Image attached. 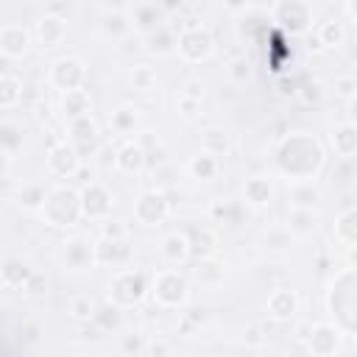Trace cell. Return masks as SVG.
Returning a JSON list of instances; mask_svg holds the SVG:
<instances>
[{"mask_svg": "<svg viewBox=\"0 0 357 357\" xmlns=\"http://www.w3.org/2000/svg\"><path fill=\"white\" fill-rule=\"evenodd\" d=\"M103 6H106V11H126L128 0H103Z\"/></svg>", "mask_w": 357, "mask_h": 357, "instance_id": "obj_58", "label": "cell"}, {"mask_svg": "<svg viewBox=\"0 0 357 357\" xmlns=\"http://www.w3.org/2000/svg\"><path fill=\"white\" fill-rule=\"evenodd\" d=\"M22 293H25L28 298H39V296H45V293H47V276H45L42 271H33L31 279L22 284Z\"/></svg>", "mask_w": 357, "mask_h": 357, "instance_id": "obj_49", "label": "cell"}, {"mask_svg": "<svg viewBox=\"0 0 357 357\" xmlns=\"http://www.w3.org/2000/svg\"><path fill=\"white\" fill-rule=\"evenodd\" d=\"M332 234H335V240H337L340 245L357 248V204H354V206H346V209L335 218Z\"/></svg>", "mask_w": 357, "mask_h": 357, "instance_id": "obj_32", "label": "cell"}, {"mask_svg": "<svg viewBox=\"0 0 357 357\" xmlns=\"http://www.w3.org/2000/svg\"><path fill=\"white\" fill-rule=\"evenodd\" d=\"M318 209H304V206H290L287 218H284V226L293 231L296 240H307L318 231Z\"/></svg>", "mask_w": 357, "mask_h": 357, "instance_id": "obj_24", "label": "cell"}, {"mask_svg": "<svg viewBox=\"0 0 357 357\" xmlns=\"http://www.w3.org/2000/svg\"><path fill=\"white\" fill-rule=\"evenodd\" d=\"M204 92H206L204 78L190 75V78H184V81H181V92H178V95H187V98H192V100H204Z\"/></svg>", "mask_w": 357, "mask_h": 357, "instance_id": "obj_50", "label": "cell"}, {"mask_svg": "<svg viewBox=\"0 0 357 357\" xmlns=\"http://www.w3.org/2000/svg\"><path fill=\"white\" fill-rule=\"evenodd\" d=\"M304 349L318 357H332V354L343 351V329L335 324H312V332H310V340Z\"/></svg>", "mask_w": 357, "mask_h": 357, "instance_id": "obj_16", "label": "cell"}, {"mask_svg": "<svg viewBox=\"0 0 357 357\" xmlns=\"http://www.w3.org/2000/svg\"><path fill=\"white\" fill-rule=\"evenodd\" d=\"M67 39V20L61 14H45L33 22V42L42 50H53Z\"/></svg>", "mask_w": 357, "mask_h": 357, "instance_id": "obj_18", "label": "cell"}, {"mask_svg": "<svg viewBox=\"0 0 357 357\" xmlns=\"http://www.w3.org/2000/svg\"><path fill=\"white\" fill-rule=\"evenodd\" d=\"M346 262L349 268H357V248H346Z\"/></svg>", "mask_w": 357, "mask_h": 357, "instance_id": "obj_62", "label": "cell"}, {"mask_svg": "<svg viewBox=\"0 0 357 357\" xmlns=\"http://www.w3.org/2000/svg\"><path fill=\"white\" fill-rule=\"evenodd\" d=\"M176 53L184 64H204L215 53V36L206 25L187 22L176 36Z\"/></svg>", "mask_w": 357, "mask_h": 357, "instance_id": "obj_5", "label": "cell"}, {"mask_svg": "<svg viewBox=\"0 0 357 357\" xmlns=\"http://www.w3.org/2000/svg\"><path fill=\"white\" fill-rule=\"evenodd\" d=\"M310 332H312V324H301L293 337H296V340H310Z\"/></svg>", "mask_w": 357, "mask_h": 357, "instance_id": "obj_59", "label": "cell"}, {"mask_svg": "<svg viewBox=\"0 0 357 357\" xmlns=\"http://www.w3.org/2000/svg\"><path fill=\"white\" fill-rule=\"evenodd\" d=\"M81 159H84L81 151L70 139H56L45 153V170H47V176L67 181L81 173Z\"/></svg>", "mask_w": 357, "mask_h": 357, "instance_id": "obj_8", "label": "cell"}, {"mask_svg": "<svg viewBox=\"0 0 357 357\" xmlns=\"http://www.w3.org/2000/svg\"><path fill=\"white\" fill-rule=\"evenodd\" d=\"M332 92L337 95V98H343V100H349L354 92H357V75H351V73H340V75H335L332 78Z\"/></svg>", "mask_w": 357, "mask_h": 357, "instance_id": "obj_47", "label": "cell"}, {"mask_svg": "<svg viewBox=\"0 0 357 357\" xmlns=\"http://www.w3.org/2000/svg\"><path fill=\"white\" fill-rule=\"evenodd\" d=\"M137 126H139V112H137V106H117L112 114H109V131L114 134V137H131L134 131H137Z\"/></svg>", "mask_w": 357, "mask_h": 357, "instance_id": "obj_35", "label": "cell"}, {"mask_svg": "<svg viewBox=\"0 0 357 357\" xmlns=\"http://www.w3.org/2000/svg\"><path fill=\"white\" fill-rule=\"evenodd\" d=\"M59 265L70 273H84L98 268L95 262V243L84 234H73L59 245Z\"/></svg>", "mask_w": 357, "mask_h": 357, "instance_id": "obj_9", "label": "cell"}, {"mask_svg": "<svg viewBox=\"0 0 357 357\" xmlns=\"http://www.w3.org/2000/svg\"><path fill=\"white\" fill-rule=\"evenodd\" d=\"M134 25L137 28H153L156 25V6L153 3H139L134 6Z\"/></svg>", "mask_w": 357, "mask_h": 357, "instance_id": "obj_48", "label": "cell"}, {"mask_svg": "<svg viewBox=\"0 0 357 357\" xmlns=\"http://www.w3.org/2000/svg\"><path fill=\"white\" fill-rule=\"evenodd\" d=\"M259 248L265 254H290L296 248V237H293V231L284 223H279V226H271L259 237Z\"/></svg>", "mask_w": 357, "mask_h": 357, "instance_id": "obj_30", "label": "cell"}, {"mask_svg": "<svg viewBox=\"0 0 357 357\" xmlns=\"http://www.w3.org/2000/svg\"><path fill=\"white\" fill-rule=\"evenodd\" d=\"M45 81L56 92H73L86 86V64L78 56H59L47 64Z\"/></svg>", "mask_w": 357, "mask_h": 357, "instance_id": "obj_7", "label": "cell"}, {"mask_svg": "<svg viewBox=\"0 0 357 357\" xmlns=\"http://www.w3.org/2000/svg\"><path fill=\"white\" fill-rule=\"evenodd\" d=\"M33 28H25L20 22H6L0 28V56L6 61H17L25 59L33 47Z\"/></svg>", "mask_w": 357, "mask_h": 357, "instance_id": "obj_12", "label": "cell"}, {"mask_svg": "<svg viewBox=\"0 0 357 357\" xmlns=\"http://www.w3.org/2000/svg\"><path fill=\"white\" fill-rule=\"evenodd\" d=\"M134 220L145 229H159L165 226V220L173 215V206L167 201V190L162 187H151V190H142L134 201V209H131Z\"/></svg>", "mask_w": 357, "mask_h": 357, "instance_id": "obj_6", "label": "cell"}, {"mask_svg": "<svg viewBox=\"0 0 357 357\" xmlns=\"http://www.w3.org/2000/svg\"><path fill=\"white\" fill-rule=\"evenodd\" d=\"M134 31H137V25H134V17L128 11H106L100 17V33L112 42H123Z\"/></svg>", "mask_w": 357, "mask_h": 357, "instance_id": "obj_23", "label": "cell"}, {"mask_svg": "<svg viewBox=\"0 0 357 357\" xmlns=\"http://www.w3.org/2000/svg\"><path fill=\"white\" fill-rule=\"evenodd\" d=\"M39 218L50 229H73L78 220H84L81 212V187L70 181H59L47 187L45 206L39 209Z\"/></svg>", "mask_w": 357, "mask_h": 357, "instance_id": "obj_2", "label": "cell"}, {"mask_svg": "<svg viewBox=\"0 0 357 357\" xmlns=\"http://www.w3.org/2000/svg\"><path fill=\"white\" fill-rule=\"evenodd\" d=\"M206 215H209V223H215V226H237L240 215H243V206H240V201H231V198L220 201L218 198V201L209 204Z\"/></svg>", "mask_w": 357, "mask_h": 357, "instance_id": "obj_36", "label": "cell"}, {"mask_svg": "<svg viewBox=\"0 0 357 357\" xmlns=\"http://www.w3.org/2000/svg\"><path fill=\"white\" fill-rule=\"evenodd\" d=\"M67 139L81 151V156L95 153L100 145V126L95 123L92 114H84V117L67 123Z\"/></svg>", "mask_w": 357, "mask_h": 357, "instance_id": "obj_17", "label": "cell"}, {"mask_svg": "<svg viewBox=\"0 0 357 357\" xmlns=\"http://www.w3.org/2000/svg\"><path fill=\"white\" fill-rule=\"evenodd\" d=\"M243 340H245V346H262L265 335H262V329H259V326H248V329H245V335H243Z\"/></svg>", "mask_w": 357, "mask_h": 357, "instance_id": "obj_53", "label": "cell"}, {"mask_svg": "<svg viewBox=\"0 0 357 357\" xmlns=\"http://www.w3.org/2000/svg\"><path fill=\"white\" fill-rule=\"evenodd\" d=\"M240 192H243V201L248 204V206H254V209H265V206H271V201H273V181L268 178V176H248L245 181H243V187H240Z\"/></svg>", "mask_w": 357, "mask_h": 357, "instance_id": "obj_22", "label": "cell"}, {"mask_svg": "<svg viewBox=\"0 0 357 357\" xmlns=\"http://www.w3.org/2000/svg\"><path fill=\"white\" fill-rule=\"evenodd\" d=\"M296 98H298V103L301 106H321L324 100H326V86L321 84V81H304V84H298V89H296Z\"/></svg>", "mask_w": 357, "mask_h": 357, "instance_id": "obj_43", "label": "cell"}, {"mask_svg": "<svg viewBox=\"0 0 357 357\" xmlns=\"http://www.w3.org/2000/svg\"><path fill=\"white\" fill-rule=\"evenodd\" d=\"M304 36H307V50H310V53H324V50H326V47L321 45V39H318L315 31H312V33H304Z\"/></svg>", "mask_w": 357, "mask_h": 357, "instance_id": "obj_55", "label": "cell"}, {"mask_svg": "<svg viewBox=\"0 0 357 357\" xmlns=\"http://www.w3.org/2000/svg\"><path fill=\"white\" fill-rule=\"evenodd\" d=\"M326 142L335 151V156H340V159H357V126L354 123L343 120V123L332 126Z\"/></svg>", "mask_w": 357, "mask_h": 357, "instance_id": "obj_21", "label": "cell"}, {"mask_svg": "<svg viewBox=\"0 0 357 357\" xmlns=\"http://www.w3.org/2000/svg\"><path fill=\"white\" fill-rule=\"evenodd\" d=\"M145 50L156 53V56H165V53L176 50V36L167 28H151L148 36H145Z\"/></svg>", "mask_w": 357, "mask_h": 357, "instance_id": "obj_40", "label": "cell"}, {"mask_svg": "<svg viewBox=\"0 0 357 357\" xmlns=\"http://www.w3.org/2000/svg\"><path fill=\"white\" fill-rule=\"evenodd\" d=\"M271 14H273V22H276L284 33H290V36L310 33L312 11H310L307 0H276Z\"/></svg>", "mask_w": 357, "mask_h": 357, "instance_id": "obj_10", "label": "cell"}, {"mask_svg": "<svg viewBox=\"0 0 357 357\" xmlns=\"http://www.w3.org/2000/svg\"><path fill=\"white\" fill-rule=\"evenodd\" d=\"M159 259L173 268H181L192 259V245H190L187 229H173L159 240Z\"/></svg>", "mask_w": 357, "mask_h": 357, "instance_id": "obj_15", "label": "cell"}, {"mask_svg": "<svg viewBox=\"0 0 357 357\" xmlns=\"http://www.w3.org/2000/svg\"><path fill=\"white\" fill-rule=\"evenodd\" d=\"M190 245H192V257H215L220 251V237L212 226H190Z\"/></svg>", "mask_w": 357, "mask_h": 357, "instance_id": "obj_29", "label": "cell"}, {"mask_svg": "<svg viewBox=\"0 0 357 357\" xmlns=\"http://www.w3.org/2000/svg\"><path fill=\"white\" fill-rule=\"evenodd\" d=\"M198 145H201V151H206L218 159H226L231 153V134L223 126H206L198 134Z\"/></svg>", "mask_w": 357, "mask_h": 357, "instance_id": "obj_25", "label": "cell"}, {"mask_svg": "<svg viewBox=\"0 0 357 357\" xmlns=\"http://www.w3.org/2000/svg\"><path fill=\"white\" fill-rule=\"evenodd\" d=\"M346 120L357 126V92H354V95L346 100Z\"/></svg>", "mask_w": 357, "mask_h": 357, "instance_id": "obj_56", "label": "cell"}, {"mask_svg": "<svg viewBox=\"0 0 357 357\" xmlns=\"http://www.w3.org/2000/svg\"><path fill=\"white\" fill-rule=\"evenodd\" d=\"M120 354H126V357H139V354H145V349H148V335H142V332H128V335H120Z\"/></svg>", "mask_w": 357, "mask_h": 357, "instance_id": "obj_45", "label": "cell"}, {"mask_svg": "<svg viewBox=\"0 0 357 357\" xmlns=\"http://www.w3.org/2000/svg\"><path fill=\"white\" fill-rule=\"evenodd\" d=\"M131 257H134V251H131L128 240H106V237L95 240V262L98 265H112L117 271V268H126L131 262Z\"/></svg>", "mask_w": 357, "mask_h": 357, "instance_id": "obj_20", "label": "cell"}, {"mask_svg": "<svg viewBox=\"0 0 357 357\" xmlns=\"http://www.w3.org/2000/svg\"><path fill=\"white\" fill-rule=\"evenodd\" d=\"M187 276H190L192 284L212 290V287H218L226 279V262L218 254L215 257H195V262H192Z\"/></svg>", "mask_w": 357, "mask_h": 357, "instance_id": "obj_19", "label": "cell"}, {"mask_svg": "<svg viewBox=\"0 0 357 357\" xmlns=\"http://www.w3.org/2000/svg\"><path fill=\"white\" fill-rule=\"evenodd\" d=\"M296 89H298L296 81H279V92H282V95H293V98H296Z\"/></svg>", "mask_w": 357, "mask_h": 357, "instance_id": "obj_57", "label": "cell"}, {"mask_svg": "<svg viewBox=\"0 0 357 357\" xmlns=\"http://www.w3.org/2000/svg\"><path fill=\"white\" fill-rule=\"evenodd\" d=\"M190 276L178 268H156L151 273V298L159 310H184L190 304Z\"/></svg>", "mask_w": 357, "mask_h": 357, "instance_id": "obj_3", "label": "cell"}, {"mask_svg": "<svg viewBox=\"0 0 357 357\" xmlns=\"http://www.w3.org/2000/svg\"><path fill=\"white\" fill-rule=\"evenodd\" d=\"M321 187L315 181H287V204L290 206H304V209H318L321 204Z\"/></svg>", "mask_w": 357, "mask_h": 357, "instance_id": "obj_28", "label": "cell"}, {"mask_svg": "<svg viewBox=\"0 0 357 357\" xmlns=\"http://www.w3.org/2000/svg\"><path fill=\"white\" fill-rule=\"evenodd\" d=\"M120 307L117 304H112V301H106V304H100L98 310H95V315H92V324L103 332V335H109V332H114L117 326H120Z\"/></svg>", "mask_w": 357, "mask_h": 357, "instance_id": "obj_42", "label": "cell"}, {"mask_svg": "<svg viewBox=\"0 0 357 357\" xmlns=\"http://www.w3.org/2000/svg\"><path fill=\"white\" fill-rule=\"evenodd\" d=\"M298 310H301V298L293 287H273L265 298V312L271 321L276 324H290L298 318Z\"/></svg>", "mask_w": 357, "mask_h": 357, "instance_id": "obj_13", "label": "cell"}, {"mask_svg": "<svg viewBox=\"0 0 357 357\" xmlns=\"http://www.w3.org/2000/svg\"><path fill=\"white\" fill-rule=\"evenodd\" d=\"M151 296V276L139 268H117L109 279V301L117 304L120 310L139 307Z\"/></svg>", "mask_w": 357, "mask_h": 357, "instance_id": "obj_4", "label": "cell"}, {"mask_svg": "<svg viewBox=\"0 0 357 357\" xmlns=\"http://www.w3.org/2000/svg\"><path fill=\"white\" fill-rule=\"evenodd\" d=\"M184 170H187V176L192 181H212L220 173V159L212 156V153H206V151H198V153H192L184 162Z\"/></svg>", "mask_w": 357, "mask_h": 357, "instance_id": "obj_27", "label": "cell"}, {"mask_svg": "<svg viewBox=\"0 0 357 357\" xmlns=\"http://www.w3.org/2000/svg\"><path fill=\"white\" fill-rule=\"evenodd\" d=\"M22 103V81L14 75V73H3L0 75V109L3 112H11Z\"/></svg>", "mask_w": 357, "mask_h": 357, "instance_id": "obj_39", "label": "cell"}, {"mask_svg": "<svg viewBox=\"0 0 357 357\" xmlns=\"http://www.w3.org/2000/svg\"><path fill=\"white\" fill-rule=\"evenodd\" d=\"M45 198H47V187L42 181H28L22 187H17L14 192V206L22 209V212H36L45 206Z\"/></svg>", "mask_w": 357, "mask_h": 357, "instance_id": "obj_31", "label": "cell"}, {"mask_svg": "<svg viewBox=\"0 0 357 357\" xmlns=\"http://www.w3.org/2000/svg\"><path fill=\"white\" fill-rule=\"evenodd\" d=\"M114 209V195L103 181H86L81 187V212L84 220L89 223H100L106 218H112Z\"/></svg>", "mask_w": 357, "mask_h": 357, "instance_id": "obj_11", "label": "cell"}, {"mask_svg": "<svg viewBox=\"0 0 357 357\" xmlns=\"http://www.w3.org/2000/svg\"><path fill=\"white\" fill-rule=\"evenodd\" d=\"M273 165L287 181H315L326 165V151L315 134L296 128L276 145Z\"/></svg>", "mask_w": 357, "mask_h": 357, "instance_id": "obj_1", "label": "cell"}, {"mask_svg": "<svg viewBox=\"0 0 357 357\" xmlns=\"http://www.w3.org/2000/svg\"><path fill=\"white\" fill-rule=\"evenodd\" d=\"M128 86H131L134 92H139V95L156 92V86H159V73H156V67L148 64V61L134 64V67L128 70Z\"/></svg>", "mask_w": 357, "mask_h": 357, "instance_id": "obj_34", "label": "cell"}, {"mask_svg": "<svg viewBox=\"0 0 357 357\" xmlns=\"http://www.w3.org/2000/svg\"><path fill=\"white\" fill-rule=\"evenodd\" d=\"M33 268H28L22 259H6L3 268H0V279H3V287L6 290H22V284L31 279Z\"/></svg>", "mask_w": 357, "mask_h": 357, "instance_id": "obj_37", "label": "cell"}, {"mask_svg": "<svg viewBox=\"0 0 357 357\" xmlns=\"http://www.w3.org/2000/svg\"><path fill=\"white\" fill-rule=\"evenodd\" d=\"M95 310H98V304H95L89 296H75V298L70 301V307H67L70 318L78 321V324H89L92 315H95Z\"/></svg>", "mask_w": 357, "mask_h": 357, "instance_id": "obj_44", "label": "cell"}, {"mask_svg": "<svg viewBox=\"0 0 357 357\" xmlns=\"http://www.w3.org/2000/svg\"><path fill=\"white\" fill-rule=\"evenodd\" d=\"M0 151H3V162H6V173L11 167V162L22 153V128L11 120H6L0 126Z\"/></svg>", "mask_w": 357, "mask_h": 357, "instance_id": "obj_33", "label": "cell"}, {"mask_svg": "<svg viewBox=\"0 0 357 357\" xmlns=\"http://www.w3.org/2000/svg\"><path fill=\"white\" fill-rule=\"evenodd\" d=\"M120 176H139L148 167V151L139 145V139H123L114 148V165H112Z\"/></svg>", "mask_w": 357, "mask_h": 357, "instance_id": "obj_14", "label": "cell"}, {"mask_svg": "<svg viewBox=\"0 0 357 357\" xmlns=\"http://www.w3.org/2000/svg\"><path fill=\"white\" fill-rule=\"evenodd\" d=\"M98 234L106 240H128V226L117 218H106L98 223Z\"/></svg>", "mask_w": 357, "mask_h": 357, "instance_id": "obj_46", "label": "cell"}, {"mask_svg": "<svg viewBox=\"0 0 357 357\" xmlns=\"http://www.w3.org/2000/svg\"><path fill=\"white\" fill-rule=\"evenodd\" d=\"M315 33H318V39H321V45H324L326 50H337V47H343V42H346V25H343V20H335V17L318 22Z\"/></svg>", "mask_w": 357, "mask_h": 357, "instance_id": "obj_38", "label": "cell"}, {"mask_svg": "<svg viewBox=\"0 0 357 357\" xmlns=\"http://www.w3.org/2000/svg\"><path fill=\"white\" fill-rule=\"evenodd\" d=\"M251 75H254V67H251L248 56H231V59L226 61V78H229V84L245 86V84L251 81Z\"/></svg>", "mask_w": 357, "mask_h": 357, "instance_id": "obj_41", "label": "cell"}, {"mask_svg": "<svg viewBox=\"0 0 357 357\" xmlns=\"http://www.w3.org/2000/svg\"><path fill=\"white\" fill-rule=\"evenodd\" d=\"M343 8H346V17H349L351 22H357V0H346Z\"/></svg>", "mask_w": 357, "mask_h": 357, "instance_id": "obj_60", "label": "cell"}, {"mask_svg": "<svg viewBox=\"0 0 357 357\" xmlns=\"http://www.w3.org/2000/svg\"><path fill=\"white\" fill-rule=\"evenodd\" d=\"M137 139H139V145H142L145 151H153V148H159V137H153V131H142Z\"/></svg>", "mask_w": 357, "mask_h": 357, "instance_id": "obj_54", "label": "cell"}, {"mask_svg": "<svg viewBox=\"0 0 357 357\" xmlns=\"http://www.w3.org/2000/svg\"><path fill=\"white\" fill-rule=\"evenodd\" d=\"M173 351V343H167V340H162V337H148V349H145V354H151V357H162V354H170Z\"/></svg>", "mask_w": 357, "mask_h": 357, "instance_id": "obj_52", "label": "cell"}, {"mask_svg": "<svg viewBox=\"0 0 357 357\" xmlns=\"http://www.w3.org/2000/svg\"><path fill=\"white\" fill-rule=\"evenodd\" d=\"M223 6H226L229 11H240V8L248 6V0H223Z\"/></svg>", "mask_w": 357, "mask_h": 357, "instance_id": "obj_61", "label": "cell"}, {"mask_svg": "<svg viewBox=\"0 0 357 357\" xmlns=\"http://www.w3.org/2000/svg\"><path fill=\"white\" fill-rule=\"evenodd\" d=\"M59 112H61V117H64L67 123H73V120L89 114V112H92V98H89V92H86V86H84V89H73V92H61V98H59Z\"/></svg>", "mask_w": 357, "mask_h": 357, "instance_id": "obj_26", "label": "cell"}, {"mask_svg": "<svg viewBox=\"0 0 357 357\" xmlns=\"http://www.w3.org/2000/svg\"><path fill=\"white\" fill-rule=\"evenodd\" d=\"M176 109H178V114H181L184 120H195V117L201 114V100H192V98H187V95H178V98H176Z\"/></svg>", "mask_w": 357, "mask_h": 357, "instance_id": "obj_51", "label": "cell"}]
</instances>
